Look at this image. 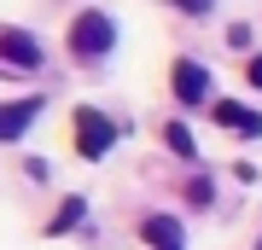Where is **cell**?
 <instances>
[{
	"label": "cell",
	"instance_id": "1",
	"mask_svg": "<svg viewBox=\"0 0 262 250\" xmlns=\"http://www.w3.org/2000/svg\"><path fill=\"white\" fill-rule=\"evenodd\" d=\"M111 47H117V24H111V12H82V18L70 24V53L82 58V64L105 58Z\"/></svg>",
	"mask_w": 262,
	"mask_h": 250
},
{
	"label": "cell",
	"instance_id": "2",
	"mask_svg": "<svg viewBox=\"0 0 262 250\" xmlns=\"http://www.w3.org/2000/svg\"><path fill=\"white\" fill-rule=\"evenodd\" d=\"M111 146H117V122L99 117L94 105H82V111H76V151H82L88 163H99Z\"/></svg>",
	"mask_w": 262,
	"mask_h": 250
},
{
	"label": "cell",
	"instance_id": "3",
	"mask_svg": "<svg viewBox=\"0 0 262 250\" xmlns=\"http://www.w3.org/2000/svg\"><path fill=\"white\" fill-rule=\"evenodd\" d=\"M41 105H47L41 93H24V99H6V105H0V140H24V134H29V122L41 117Z\"/></svg>",
	"mask_w": 262,
	"mask_h": 250
},
{
	"label": "cell",
	"instance_id": "4",
	"mask_svg": "<svg viewBox=\"0 0 262 250\" xmlns=\"http://www.w3.org/2000/svg\"><path fill=\"white\" fill-rule=\"evenodd\" d=\"M175 99L181 105H210V70L198 58H175Z\"/></svg>",
	"mask_w": 262,
	"mask_h": 250
},
{
	"label": "cell",
	"instance_id": "5",
	"mask_svg": "<svg viewBox=\"0 0 262 250\" xmlns=\"http://www.w3.org/2000/svg\"><path fill=\"white\" fill-rule=\"evenodd\" d=\"M210 111H215V122H222L227 134H239V140H256L262 134V117L251 111V105H239V99H215Z\"/></svg>",
	"mask_w": 262,
	"mask_h": 250
},
{
	"label": "cell",
	"instance_id": "6",
	"mask_svg": "<svg viewBox=\"0 0 262 250\" xmlns=\"http://www.w3.org/2000/svg\"><path fill=\"white\" fill-rule=\"evenodd\" d=\"M0 53H6V64H18V70L41 64V41L29 35V29H0Z\"/></svg>",
	"mask_w": 262,
	"mask_h": 250
},
{
	"label": "cell",
	"instance_id": "7",
	"mask_svg": "<svg viewBox=\"0 0 262 250\" xmlns=\"http://www.w3.org/2000/svg\"><path fill=\"white\" fill-rule=\"evenodd\" d=\"M140 239L151 250H181V221H175V215H146V221H140Z\"/></svg>",
	"mask_w": 262,
	"mask_h": 250
},
{
	"label": "cell",
	"instance_id": "8",
	"mask_svg": "<svg viewBox=\"0 0 262 250\" xmlns=\"http://www.w3.org/2000/svg\"><path fill=\"white\" fill-rule=\"evenodd\" d=\"M82 215H88V198H64V204H58L53 210V221H47V239H64V233H76V221H82Z\"/></svg>",
	"mask_w": 262,
	"mask_h": 250
},
{
	"label": "cell",
	"instance_id": "9",
	"mask_svg": "<svg viewBox=\"0 0 262 250\" xmlns=\"http://www.w3.org/2000/svg\"><path fill=\"white\" fill-rule=\"evenodd\" d=\"M163 140H169V151H175V157H198V146H192V128H187V122H163Z\"/></svg>",
	"mask_w": 262,
	"mask_h": 250
},
{
	"label": "cell",
	"instance_id": "10",
	"mask_svg": "<svg viewBox=\"0 0 262 250\" xmlns=\"http://www.w3.org/2000/svg\"><path fill=\"white\" fill-rule=\"evenodd\" d=\"M227 47H233V53H239V47H251V29H245V24H233V29H227Z\"/></svg>",
	"mask_w": 262,
	"mask_h": 250
},
{
	"label": "cell",
	"instance_id": "11",
	"mask_svg": "<svg viewBox=\"0 0 262 250\" xmlns=\"http://www.w3.org/2000/svg\"><path fill=\"white\" fill-rule=\"evenodd\" d=\"M245 82H251V87H262V53H251V64H245Z\"/></svg>",
	"mask_w": 262,
	"mask_h": 250
},
{
	"label": "cell",
	"instance_id": "12",
	"mask_svg": "<svg viewBox=\"0 0 262 250\" xmlns=\"http://www.w3.org/2000/svg\"><path fill=\"white\" fill-rule=\"evenodd\" d=\"M175 6H181V12H192V18H204V12L215 6V0H175Z\"/></svg>",
	"mask_w": 262,
	"mask_h": 250
}]
</instances>
